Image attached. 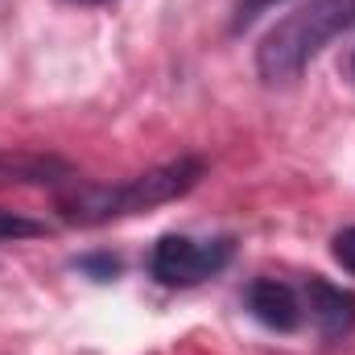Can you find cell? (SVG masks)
Masks as SVG:
<instances>
[{"label":"cell","mask_w":355,"mask_h":355,"mask_svg":"<svg viewBox=\"0 0 355 355\" xmlns=\"http://www.w3.org/2000/svg\"><path fill=\"white\" fill-rule=\"evenodd\" d=\"M207 174L202 157H174L166 166H153L145 174H132L124 182H112V186H99V182H71L58 190V215L67 223H79V227H99V223H112V219H128V215H141V211H153V207H166L182 194H190Z\"/></svg>","instance_id":"obj_1"},{"label":"cell","mask_w":355,"mask_h":355,"mask_svg":"<svg viewBox=\"0 0 355 355\" xmlns=\"http://www.w3.org/2000/svg\"><path fill=\"white\" fill-rule=\"evenodd\" d=\"M352 25H355V0H310L302 8H293L257 46V75L265 83H293Z\"/></svg>","instance_id":"obj_2"},{"label":"cell","mask_w":355,"mask_h":355,"mask_svg":"<svg viewBox=\"0 0 355 355\" xmlns=\"http://www.w3.org/2000/svg\"><path fill=\"white\" fill-rule=\"evenodd\" d=\"M236 257V240L232 236H215V240H190V236H162L149 252V272L153 281L170 285V289H190L215 272L232 265Z\"/></svg>","instance_id":"obj_3"},{"label":"cell","mask_w":355,"mask_h":355,"mask_svg":"<svg viewBox=\"0 0 355 355\" xmlns=\"http://www.w3.org/2000/svg\"><path fill=\"white\" fill-rule=\"evenodd\" d=\"M244 306H248V314H252L261 327L277 331V335H293V331L302 327L297 293H293L285 281H277V277H257V281L244 289Z\"/></svg>","instance_id":"obj_4"},{"label":"cell","mask_w":355,"mask_h":355,"mask_svg":"<svg viewBox=\"0 0 355 355\" xmlns=\"http://www.w3.org/2000/svg\"><path fill=\"white\" fill-rule=\"evenodd\" d=\"M306 302H310V318L327 339H347L355 331V293L327 281V277H310L306 281Z\"/></svg>","instance_id":"obj_5"},{"label":"cell","mask_w":355,"mask_h":355,"mask_svg":"<svg viewBox=\"0 0 355 355\" xmlns=\"http://www.w3.org/2000/svg\"><path fill=\"white\" fill-rule=\"evenodd\" d=\"M0 182H33V186H62L75 182V170L50 153H8L0 149Z\"/></svg>","instance_id":"obj_6"},{"label":"cell","mask_w":355,"mask_h":355,"mask_svg":"<svg viewBox=\"0 0 355 355\" xmlns=\"http://www.w3.org/2000/svg\"><path fill=\"white\" fill-rule=\"evenodd\" d=\"M50 227L46 223H37V219H29V215H17V211H4L0 207V240H37V236H46Z\"/></svg>","instance_id":"obj_7"},{"label":"cell","mask_w":355,"mask_h":355,"mask_svg":"<svg viewBox=\"0 0 355 355\" xmlns=\"http://www.w3.org/2000/svg\"><path fill=\"white\" fill-rule=\"evenodd\" d=\"M277 4H285V0H236V8H232V21H227V29L240 37L244 29H252L265 12H272Z\"/></svg>","instance_id":"obj_8"},{"label":"cell","mask_w":355,"mask_h":355,"mask_svg":"<svg viewBox=\"0 0 355 355\" xmlns=\"http://www.w3.org/2000/svg\"><path fill=\"white\" fill-rule=\"evenodd\" d=\"M331 252H335V261L347 268V272H355V223L343 227V232L331 240Z\"/></svg>","instance_id":"obj_9"},{"label":"cell","mask_w":355,"mask_h":355,"mask_svg":"<svg viewBox=\"0 0 355 355\" xmlns=\"http://www.w3.org/2000/svg\"><path fill=\"white\" fill-rule=\"evenodd\" d=\"M79 265L87 268L95 281H112V277L120 272V261H116V257H83Z\"/></svg>","instance_id":"obj_10"},{"label":"cell","mask_w":355,"mask_h":355,"mask_svg":"<svg viewBox=\"0 0 355 355\" xmlns=\"http://www.w3.org/2000/svg\"><path fill=\"white\" fill-rule=\"evenodd\" d=\"M79 4H103V0H79Z\"/></svg>","instance_id":"obj_11"},{"label":"cell","mask_w":355,"mask_h":355,"mask_svg":"<svg viewBox=\"0 0 355 355\" xmlns=\"http://www.w3.org/2000/svg\"><path fill=\"white\" fill-rule=\"evenodd\" d=\"M352 75H355V58H352Z\"/></svg>","instance_id":"obj_12"}]
</instances>
